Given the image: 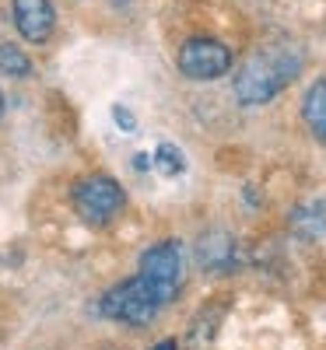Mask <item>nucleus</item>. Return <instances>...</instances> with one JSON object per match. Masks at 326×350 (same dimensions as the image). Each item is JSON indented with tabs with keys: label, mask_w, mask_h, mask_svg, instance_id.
Segmentation results:
<instances>
[{
	"label": "nucleus",
	"mask_w": 326,
	"mask_h": 350,
	"mask_svg": "<svg viewBox=\"0 0 326 350\" xmlns=\"http://www.w3.org/2000/svg\"><path fill=\"white\" fill-rule=\"evenodd\" d=\"M221 315H225V305H207L193 315L190 323V333H186V343L190 350H211L214 347V336H218V326H221Z\"/></svg>",
	"instance_id": "10"
},
{
	"label": "nucleus",
	"mask_w": 326,
	"mask_h": 350,
	"mask_svg": "<svg viewBox=\"0 0 326 350\" xmlns=\"http://www.w3.org/2000/svg\"><path fill=\"white\" fill-rule=\"evenodd\" d=\"M235 64V53L228 49V42L214 39V36H190L179 53H175V67H179V74L186 81H218L231 70Z\"/></svg>",
	"instance_id": "5"
},
{
	"label": "nucleus",
	"mask_w": 326,
	"mask_h": 350,
	"mask_svg": "<svg viewBox=\"0 0 326 350\" xmlns=\"http://www.w3.org/2000/svg\"><path fill=\"white\" fill-rule=\"evenodd\" d=\"M71 207L88 228H109L127 211V189L105 172H92L71 186Z\"/></svg>",
	"instance_id": "3"
},
{
	"label": "nucleus",
	"mask_w": 326,
	"mask_h": 350,
	"mask_svg": "<svg viewBox=\"0 0 326 350\" xmlns=\"http://www.w3.org/2000/svg\"><path fill=\"white\" fill-rule=\"evenodd\" d=\"M155 168L162 172V175H168V179H175V175H183L186 172V154H183V148H175V144H158L155 148Z\"/></svg>",
	"instance_id": "12"
},
{
	"label": "nucleus",
	"mask_w": 326,
	"mask_h": 350,
	"mask_svg": "<svg viewBox=\"0 0 326 350\" xmlns=\"http://www.w3.org/2000/svg\"><path fill=\"white\" fill-rule=\"evenodd\" d=\"M305 67V53L294 42H274V46H260L249 60L239 67L231 81V92L246 109H260L266 102H274L284 88L302 74Z\"/></svg>",
	"instance_id": "1"
},
{
	"label": "nucleus",
	"mask_w": 326,
	"mask_h": 350,
	"mask_svg": "<svg viewBox=\"0 0 326 350\" xmlns=\"http://www.w3.org/2000/svg\"><path fill=\"white\" fill-rule=\"evenodd\" d=\"M151 350H179V343H175V340H162V343H155Z\"/></svg>",
	"instance_id": "15"
},
{
	"label": "nucleus",
	"mask_w": 326,
	"mask_h": 350,
	"mask_svg": "<svg viewBox=\"0 0 326 350\" xmlns=\"http://www.w3.org/2000/svg\"><path fill=\"white\" fill-rule=\"evenodd\" d=\"M165 308V298L147 284L140 273L120 280L116 287H109L105 295L99 298V315L109 319V323H123V326H147L155 323V315Z\"/></svg>",
	"instance_id": "2"
},
{
	"label": "nucleus",
	"mask_w": 326,
	"mask_h": 350,
	"mask_svg": "<svg viewBox=\"0 0 326 350\" xmlns=\"http://www.w3.org/2000/svg\"><path fill=\"white\" fill-rule=\"evenodd\" d=\"M134 168L137 172H147V168H151V154H134Z\"/></svg>",
	"instance_id": "14"
},
{
	"label": "nucleus",
	"mask_w": 326,
	"mask_h": 350,
	"mask_svg": "<svg viewBox=\"0 0 326 350\" xmlns=\"http://www.w3.org/2000/svg\"><path fill=\"white\" fill-rule=\"evenodd\" d=\"M288 228L302 242H316L326 235V200H305L288 214Z\"/></svg>",
	"instance_id": "8"
},
{
	"label": "nucleus",
	"mask_w": 326,
	"mask_h": 350,
	"mask_svg": "<svg viewBox=\"0 0 326 350\" xmlns=\"http://www.w3.org/2000/svg\"><path fill=\"white\" fill-rule=\"evenodd\" d=\"M32 56H28L21 46L14 42H0V74L11 77V81H28L32 77Z\"/></svg>",
	"instance_id": "11"
},
{
	"label": "nucleus",
	"mask_w": 326,
	"mask_h": 350,
	"mask_svg": "<svg viewBox=\"0 0 326 350\" xmlns=\"http://www.w3.org/2000/svg\"><path fill=\"white\" fill-rule=\"evenodd\" d=\"M0 120H4V92H0Z\"/></svg>",
	"instance_id": "16"
},
{
	"label": "nucleus",
	"mask_w": 326,
	"mask_h": 350,
	"mask_svg": "<svg viewBox=\"0 0 326 350\" xmlns=\"http://www.w3.org/2000/svg\"><path fill=\"white\" fill-rule=\"evenodd\" d=\"M137 273L151 284L158 295L165 298V305H172L179 298V291L186 284V259H183V245L175 239H162L155 245H147L137 259Z\"/></svg>",
	"instance_id": "4"
},
{
	"label": "nucleus",
	"mask_w": 326,
	"mask_h": 350,
	"mask_svg": "<svg viewBox=\"0 0 326 350\" xmlns=\"http://www.w3.org/2000/svg\"><path fill=\"white\" fill-rule=\"evenodd\" d=\"M302 120L309 126V133L326 144V77H316L305 88V98H302Z\"/></svg>",
	"instance_id": "9"
},
{
	"label": "nucleus",
	"mask_w": 326,
	"mask_h": 350,
	"mask_svg": "<svg viewBox=\"0 0 326 350\" xmlns=\"http://www.w3.org/2000/svg\"><path fill=\"white\" fill-rule=\"evenodd\" d=\"M11 21L25 42L42 46L56 28V8L53 0H11Z\"/></svg>",
	"instance_id": "7"
},
{
	"label": "nucleus",
	"mask_w": 326,
	"mask_h": 350,
	"mask_svg": "<svg viewBox=\"0 0 326 350\" xmlns=\"http://www.w3.org/2000/svg\"><path fill=\"white\" fill-rule=\"evenodd\" d=\"M112 120L116 123H120V130H137V120H134V116H130V109L127 105H112Z\"/></svg>",
	"instance_id": "13"
},
{
	"label": "nucleus",
	"mask_w": 326,
	"mask_h": 350,
	"mask_svg": "<svg viewBox=\"0 0 326 350\" xmlns=\"http://www.w3.org/2000/svg\"><path fill=\"white\" fill-rule=\"evenodd\" d=\"M193 259L203 273H214V277H225V273H235L239 270V242H235L231 231L225 228H211L203 231L193 245Z\"/></svg>",
	"instance_id": "6"
}]
</instances>
